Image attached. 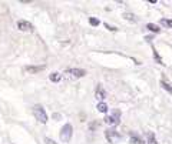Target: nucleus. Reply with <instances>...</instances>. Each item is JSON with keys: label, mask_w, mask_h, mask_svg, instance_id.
<instances>
[{"label": "nucleus", "mask_w": 172, "mask_h": 144, "mask_svg": "<svg viewBox=\"0 0 172 144\" xmlns=\"http://www.w3.org/2000/svg\"><path fill=\"white\" fill-rule=\"evenodd\" d=\"M123 17H125L126 20H129V22H136L135 16H133L132 13H125V14H123Z\"/></svg>", "instance_id": "2eb2a0df"}, {"label": "nucleus", "mask_w": 172, "mask_h": 144, "mask_svg": "<svg viewBox=\"0 0 172 144\" xmlns=\"http://www.w3.org/2000/svg\"><path fill=\"white\" fill-rule=\"evenodd\" d=\"M119 118H121V113L115 111L112 116H106L105 117V123L109 124V126H116V124H119Z\"/></svg>", "instance_id": "39448f33"}, {"label": "nucleus", "mask_w": 172, "mask_h": 144, "mask_svg": "<svg viewBox=\"0 0 172 144\" xmlns=\"http://www.w3.org/2000/svg\"><path fill=\"white\" fill-rule=\"evenodd\" d=\"M146 29H148V30H151V31H154V33H158V31L161 30V29H159L155 23H148V24H146Z\"/></svg>", "instance_id": "9b49d317"}, {"label": "nucleus", "mask_w": 172, "mask_h": 144, "mask_svg": "<svg viewBox=\"0 0 172 144\" xmlns=\"http://www.w3.org/2000/svg\"><path fill=\"white\" fill-rule=\"evenodd\" d=\"M49 79H50V81H53V83H59V81L62 80V74L57 73V71H53V73L49 76Z\"/></svg>", "instance_id": "1a4fd4ad"}, {"label": "nucleus", "mask_w": 172, "mask_h": 144, "mask_svg": "<svg viewBox=\"0 0 172 144\" xmlns=\"http://www.w3.org/2000/svg\"><path fill=\"white\" fill-rule=\"evenodd\" d=\"M131 143H132V144H143V141H142L141 137H138L136 134L132 133V134H131Z\"/></svg>", "instance_id": "9d476101"}, {"label": "nucleus", "mask_w": 172, "mask_h": 144, "mask_svg": "<svg viewBox=\"0 0 172 144\" xmlns=\"http://www.w3.org/2000/svg\"><path fill=\"white\" fill-rule=\"evenodd\" d=\"M161 86H162V89H164V90H166L169 94H172V87H171V86H169L168 83H166V81H164V80H162V81H161Z\"/></svg>", "instance_id": "4468645a"}, {"label": "nucleus", "mask_w": 172, "mask_h": 144, "mask_svg": "<svg viewBox=\"0 0 172 144\" xmlns=\"http://www.w3.org/2000/svg\"><path fill=\"white\" fill-rule=\"evenodd\" d=\"M60 140L63 141V143H69V141L72 140V136H73V127H72V124H65L63 127H62L60 130Z\"/></svg>", "instance_id": "f257e3e1"}, {"label": "nucleus", "mask_w": 172, "mask_h": 144, "mask_svg": "<svg viewBox=\"0 0 172 144\" xmlns=\"http://www.w3.org/2000/svg\"><path fill=\"white\" fill-rule=\"evenodd\" d=\"M148 144H158V141H156L154 133H151V131L148 133Z\"/></svg>", "instance_id": "f8f14e48"}, {"label": "nucleus", "mask_w": 172, "mask_h": 144, "mask_svg": "<svg viewBox=\"0 0 172 144\" xmlns=\"http://www.w3.org/2000/svg\"><path fill=\"white\" fill-rule=\"evenodd\" d=\"M44 143H46V144H57L56 141H55V140H52L50 137H44Z\"/></svg>", "instance_id": "6ab92c4d"}, {"label": "nucleus", "mask_w": 172, "mask_h": 144, "mask_svg": "<svg viewBox=\"0 0 172 144\" xmlns=\"http://www.w3.org/2000/svg\"><path fill=\"white\" fill-rule=\"evenodd\" d=\"M44 69H46V66L44 64H42V66H26L24 67V71L29 74H36V73H40V71H43Z\"/></svg>", "instance_id": "0eeeda50"}, {"label": "nucleus", "mask_w": 172, "mask_h": 144, "mask_svg": "<svg viewBox=\"0 0 172 144\" xmlns=\"http://www.w3.org/2000/svg\"><path fill=\"white\" fill-rule=\"evenodd\" d=\"M89 23H91L92 26H99V20L98 19H95V17H91V19H89Z\"/></svg>", "instance_id": "a211bd4d"}, {"label": "nucleus", "mask_w": 172, "mask_h": 144, "mask_svg": "<svg viewBox=\"0 0 172 144\" xmlns=\"http://www.w3.org/2000/svg\"><path fill=\"white\" fill-rule=\"evenodd\" d=\"M17 29L22 31H33V26H32L30 22H27V20H19L17 22Z\"/></svg>", "instance_id": "423d86ee"}, {"label": "nucleus", "mask_w": 172, "mask_h": 144, "mask_svg": "<svg viewBox=\"0 0 172 144\" xmlns=\"http://www.w3.org/2000/svg\"><path fill=\"white\" fill-rule=\"evenodd\" d=\"M33 114H34V117H36V120L39 121V123L44 124L47 121L46 111H44V108L42 107V106H39V104H36V106L33 107Z\"/></svg>", "instance_id": "7ed1b4c3"}, {"label": "nucleus", "mask_w": 172, "mask_h": 144, "mask_svg": "<svg viewBox=\"0 0 172 144\" xmlns=\"http://www.w3.org/2000/svg\"><path fill=\"white\" fill-rule=\"evenodd\" d=\"M161 24L165 27H172V20H166V19H162L161 20Z\"/></svg>", "instance_id": "dca6fc26"}, {"label": "nucleus", "mask_w": 172, "mask_h": 144, "mask_svg": "<svg viewBox=\"0 0 172 144\" xmlns=\"http://www.w3.org/2000/svg\"><path fill=\"white\" fill-rule=\"evenodd\" d=\"M85 74H86V71L83 69H68L65 71V77L69 80H76V79L83 77Z\"/></svg>", "instance_id": "f03ea898"}, {"label": "nucleus", "mask_w": 172, "mask_h": 144, "mask_svg": "<svg viewBox=\"0 0 172 144\" xmlns=\"http://www.w3.org/2000/svg\"><path fill=\"white\" fill-rule=\"evenodd\" d=\"M105 27H106L108 30H111V31H115V30H116V27H113V26H109L108 23H105Z\"/></svg>", "instance_id": "aec40b11"}, {"label": "nucleus", "mask_w": 172, "mask_h": 144, "mask_svg": "<svg viewBox=\"0 0 172 144\" xmlns=\"http://www.w3.org/2000/svg\"><path fill=\"white\" fill-rule=\"evenodd\" d=\"M105 137L108 138V141L111 144H115V143H118V141L121 140V134H119L118 131H115V130H112V128H109V130L105 131Z\"/></svg>", "instance_id": "20e7f679"}, {"label": "nucleus", "mask_w": 172, "mask_h": 144, "mask_svg": "<svg viewBox=\"0 0 172 144\" xmlns=\"http://www.w3.org/2000/svg\"><path fill=\"white\" fill-rule=\"evenodd\" d=\"M154 57H155V60H156V63H159V64H164L162 63V59L159 57V54H158V51L154 49Z\"/></svg>", "instance_id": "f3484780"}, {"label": "nucleus", "mask_w": 172, "mask_h": 144, "mask_svg": "<svg viewBox=\"0 0 172 144\" xmlns=\"http://www.w3.org/2000/svg\"><path fill=\"white\" fill-rule=\"evenodd\" d=\"M95 97L98 98V100H101V103H102V100H103L105 97H106V91L102 89V86L99 84L98 87H96V91H95Z\"/></svg>", "instance_id": "6e6552de"}, {"label": "nucleus", "mask_w": 172, "mask_h": 144, "mask_svg": "<svg viewBox=\"0 0 172 144\" xmlns=\"http://www.w3.org/2000/svg\"><path fill=\"white\" fill-rule=\"evenodd\" d=\"M98 111H101V113H106L108 111V106H106V103H99L98 104Z\"/></svg>", "instance_id": "ddd939ff"}, {"label": "nucleus", "mask_w": 172, "mask_h": 144, "mask_svg": "<svg viewBox=\"0 0 172 144\" xmlns=\"http://www.w3.org/2000/svg\"><path fill=\"white\" fill-rule=\"evenodd\" d=\"M53 118H56V120H57V118H60V114H56V113H55V114H53Z\"/></svg>", "instance_id": "412c9836"}]
</instances>
